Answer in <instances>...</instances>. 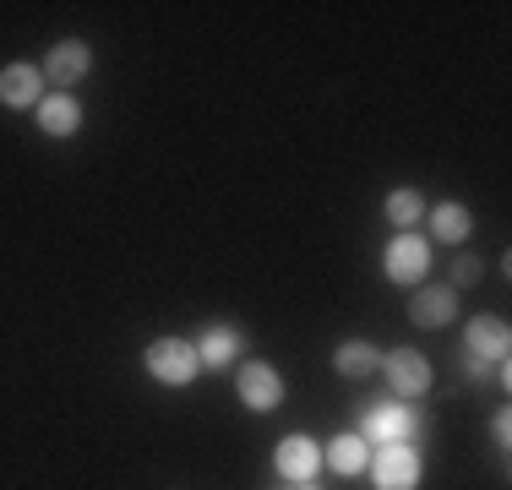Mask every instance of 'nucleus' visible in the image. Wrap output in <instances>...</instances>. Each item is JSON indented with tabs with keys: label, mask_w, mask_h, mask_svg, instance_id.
<instances>
[{
	"label": "nucleus",
	"mask_w": 512,
	"mask_h": 490,
	"mask_svg": "<svg viewBox=\"0 0 512 490\" xmlns=\"http://www.w3.org/2000/svg\"><path fill=\"white\" fill-rule=\"evenodd\" d=\"M355 431L365 436V447H425L431 441V414L420 403H404V398H376L365 403L360 425Z\"/></svg>",
	"instance_id": "obj_1"
},
{
	"label": "nucleus",
	"mask_w": 512,
	"mask_h": 490,
	"mask_svg": "<svg viewBox=\"0 0 512 490\" xmlns=\"http://www.w3.org/2000/svg\"><path fill=\"white\" fill-rule=\"evenodd\" d=\"M512 333L502 316H469V327H463V360L485 365V371L496 376V387H512Z\"/></svg>",
	"instance_id": "obj_2"
},
{
	"label": "nucleus",
	"mask_w": 512,
	"mask_h": 490,
	"mask_svg": "<svg viewBox=\"0 0 512 490\" xmlns=\"http://www.w3.org/2000/svg\"><path fill=\"white\" fill-rule=\"evenodd\" d=\"M142 365H148V376L164 387H191L202 376V360H197V343L191 338H153L148 349H142Z\"/></svg>",
	"instance_id": "obj_3"
},
{
	"label": "nucleus",
	"mask_w": 512,
	"mask_h": 490,
	"mask_svg": "<svg viewBox=\"0 0 512 490\" xmlns=\"http://www.w3.org/2000/svg\"><path fill=\"white\" fill-rule=\"evenodd\" d=\"M382 273L393 278V284H425V273H431V240L420 235V229H398L393 240H387V251H382Z\"/></svg>",
	"instance_id": "obj_4"
},
{
	"label": "nucleus",
	"mask_w": 512,
	"mask_h": 490,
	"mask_svg": "<svg viewBox=\"0 0 512 490\" xmlns=\"http://www.w3.org/2000/svg\"><path fill=\"white\" fill-rule=\"evenodd\" d=\"M376 490H420L425 458L420 447H371V463H365Z\"/></svg>",
	"instance_id": "obj_5"
},
{
	"label": "nucleus",
	"mask_w": 512,
	"mask_h": 490,
	"mask_svg": "<svg viewBox=\"0 0 512 490\" xmlns=\"http://www.w3.org/2000/svg\"><path fill=\"white\" fill-rule=\"evenodd\" d=\"M235 392H240V403H246L251 414L284 409V376H278L267 360H246V365H240V371H235Z\"/></svg>",
	"instance_id": "obj_6"
},
{
	"label": "nucleus",
	"mask_w": 512,
	"mask_h": 490,
	"mask_svg": "<svg viewBox=\"0 0 512 490\" xmlns=\"http://www.w3.org/2000/svg\"><path fill=\"white\" fill-rule=\"evenodd\" d=\"M273 469H278L284 485L316 480V474H322V441L306 436V431H289L284 441H278V452H273Z\"/></svg>",
	"instance_id": "obj_7"
},
{
	"label": "nucleus",
	"mask_w": 512,
	"mask_h": 490,
	"mask_svg": "<svg viewBox=\"0 0 512 490\" xmlns=\"http://www.w3.org/2000/svg\"><path fill=\"white\" fill-rule=\"evenodd\" d=\"M39 71H44V82H50L55 93H71L93 71V44L88 39H60V44H50V55H44Z\"/></svg>",
	"instance_id": "obj_8"
},
{
	"label": "nucleus",
	"mask_w": 512,
	"mask_h": 490,
	"mask_svg": "<svg viewBox=\"0 0 512 490\" xmlns=\"http://www.w3.org/2000/svg\"><path fill=\"white\" fill-rule=\"evenodd\" d=\"M382 371H387L393 398H404V403H420L425 392H431V360H425L420 349H393V354H382Z\"/></svg>",
	"instance_id": "obj_9"
},
{
	"label": "nucleus",
	"mask_w": 512,
	"mask_h": 490,
	"mask_svg": "<svg viewBox=\"0 0 512 490\" xmlns=\"http://www.w3.org/2000/svg\"><path fill=\"white\" fill-rule=\"evenodd\" d=\"M458 316V289L453 284H414L409 289V322L425 327V333H436V327H447Z\"/></svg>",
	"instance_id": "obj_10"
},
{
	"label": "nucleus",
	"mask_w": 512,
	"mask_h": 490,
	"mask_svg": "<svg viewBox=\"0 0 512 490\" xmlns=\"http://www.w3.org/2000/svg\"><path fill=\"white\" fill-rule=\"evenodd\" d=\"M39 98H44V71L33 60L0 66V104L6 109H39Z\"/></svg>",
	"instance_id": "obj_11"
},
{
	"label": "nucleus",
	"mask_w": 512,
	"mask_h": 490,
	"mask_svg": "<svg viewBox=\"0 0 512 490\" xmlns=\"http://www.w3.org/2000/svg\"><path fill=\"white\" fill-rule=\"evenodd\" d=\"M33 120H39L44 137L66 142V137H77V131H82V104L71 93H44L39 109H33Z\"/></svg>",
	"instance_id": "obj_12"
},
{
	"label": "nucleus",
	"mask_w": 512,
	"mask_h": 490,
	"mask_svg": "<svg viewBox=\"0 0 512 490\" xmlns=\"http://www.w3.org/2000/svg\"><path fill=\"white\" fill-rule=\"evenodd\" d=\"M322 463H327L333 474H344V480H355V474H365V463H371V447H365L360 431H338V436L322 447Z\"/></svg>",
	"instance_id": "obj_13"
},
{
	"label": "nucleus",
	"mask_w": 512,
	"mask_h": 490,
	"mask_svg": "<svg viewBox=\"0 0 512 490\" xmlns=\"http://www.w3.org/2000/svg\"><path fill=\"white\" fill-rule=\"evenodd\" d=\"M240 349H246V338H240V327H207V333L197 338V360H202V371H224V365H235L240 360Z\"/></svg>",
	"instance_id": "obj_14"
},
{
	"label": "nucleus",
	"mask_w": 512,
	"mask_h": 490,
	"mask_svg": "<svg viewBox=\"0 0 512 490\" xmlns=\"http://www.w3.org/2000/svg\"><path fill=\"white\" fill-rule=\"evenodd\" d=\"M425 224H431V235H425V240L463 245V240H469V229H474V213L463 202H436V207H425Z\"/></svg>",
	"instance_id": "obj_15"
},
{
	"label": "nucleus",
	"mask_w": 512,
	"mask_h": 490,
	"mask_svg": "<svg viewBox=\"0 0 512 490\" xmlns=\"http://www.w3.org/2000/svg\"><path fill=\"white\" fill-rule=\"evenodd\" d=\"M333 371L349 376V382H365L371 371H382V349H376L371 338H344L333 349Z\"/></svg>",
	"instance_id": "obj_16"
},
{
	"label": "nucleus",
	"mask_w": 512,
	"mask_h": 490,
	"mask_svg": "<svg viewBox=\"0 0 512 490\" xmlns=\"http://www.w3.org/2000/svg\"><path fill=\"white\" fill-rule=\"evenodd\" d=\"M425 196L414 191V186H398V191H387V202H382V218L393 229H414V224H425Z\"/></svg>",
	"instance_id": "obj_17"
},
{
	"label": "nucleus",
	"mask_w": 512,
	"mask_h": 490,
	"mask_svg": "<svg viewBox=\"0 0 512 490\" xmlns=\"http://www.w3.org/2000/svg\"><path fill=\"white\" fill-rule=\"evenodd\" d=\"M480 278H485V262L474 251H458L453 256V289H474Z\"/></svg>",
	"instance_id": "obj_18"
},
{
	"label": "nucleus",
	"mask_w": 512,
	"mask_h": 490,
	"mask_svg": "<svg viewBox=\"0 0 512 490\" xmlns=\"http://www.w3.org/2000/svg\"><path fill=\"white\" fill-rule=\"evenodd\" d=\"M491 441H496V447H507V441H512V414H507V409L491 420Z\"/></svg>",
	"instance_id": "obj_19"
},
{
	"label": "nucleus",
	"mask_w": 512,
	"mask_h": 490,
	"mask_svg": "<svg viewBox=\"0 0 512 490\" xmlns=\"http://www.w3.org/2000/svg\"><path fill=\"white\" fill-rule=\"evenodd\" d=\"M284 490H322V485H316V480H306V485H284Z\"/></svg>",
	"instance_id": "obj_20"
}]
</instances>
